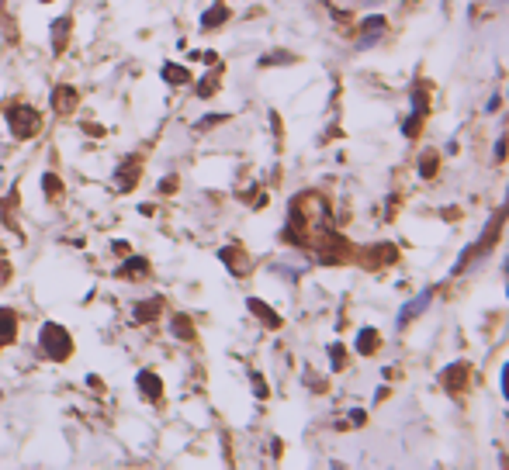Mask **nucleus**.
Masks as SVG:
<instances>
[{
    "instance_id": "1",
    "label": "nucleus",
    "mask_w": 509,
    "mask_h": 470,
    "mask_svg": "<svg viewBox=\"0 0 509 470\" xmlns=\"http://www.w3.org/2000/svg\"><path fill=\"white\" fill-rule=\"evenodd\" d=\"M38 343H42V353L49 360H70V353H73V339L59 322H45L38 332Z\"/></svg>"
},
{
    "instance_id": "2",
    "label": "nucleus",
    "mask_w": 509,
    "mask_h": 470,
    "mask_svg": "<svg viewBox=\"0 0 509 470\" xmlns=\"http://www.w3.org/2000/svg\"><path fill=\"white\" fill-rule=\"evenodd\" d=\"M7 128H10L14 139H31V135L38 132V111L28 107V104L10 107V111H7Z\"/></svg>"
},
{
    "instance_id": "3",
    "label": "nucleus",
    "mask_w": 509,
    "mask_h": 470,
    "mask_svg": "<svg viewBox=\"0 0 509 470\" xmlns=\"http://www.w3.org/2000/svg\"><path fill=\"white\" fill-rule=\"evenodd\" d=\"M135 384H139V391H142L149 401H160V398H163V384H160V377L153 374V370H142Z\"/></svg>"
},
{
    "instance_id": "4",
    "label": "nucleus",
    "mask_w": 509,
    "mask_h": 470,
    "mask_svg": "<svg viewBox=\"0 0 509 470\" xmlns=\"http://www.w3.org/2000/svg\"><path fill=\"white\" fill-rule=\"evenodd\" d=\"M14 336H17V318L10 311H0V346L14 343Z\"/></svg>"
},
{
    "instance_id": "5",
    "label": "nucleus",
    "mask_w": 509,
    "mask_h": 470,
    "mask_svg": "<svg viewBox=\"0 0 509 470\" xmlns=\"http://www.w3.org/2000/svg\"><path fill=\"white\" fill-rule=\"evenodd\" d=\"M52 104H56V111H70V107L77 104V94H73L70 87H59L56 97H52Z\"/></svg>"
},
{
    "instance_id": "6",
    "label": "nucleus",
    "mask_w": 509,
    "mask_h": 470,
    "mask_svg": "<svg viewBox=\"0 0 509 470\" xmlns=\"http://www.w3.org/2000/svg\"><path fill=\"white\" fill-rule=\"evenodd\" d=\"M163 80H167V84H188L191 73L181 70V66H163Z\"/></svg>"
},
{
    "instance_id": "7",
    "label": "nucleus",
    "mask_w": 509,
    "mask_h": 470,
    "mask_svg": "<svg viewBox=\"0 0 509 470\" xmlns=\"http://www.w3.org/2000/svg\"><path fill=\"white\" fill-rule=\"evenodd\" d=\"M225 17H229V10H225V7H211V10L202 17V28H215V24H222Z\"/></svg>"
},
{
    "instance_id": "8",
    "label": "nucleus",
    "mask_w": 509,
    "mask_h": 470,
    "mask_svg": "<svg viewBox=\"0 0 509 470\" xmlns=\"http://www.w3.org/2000/svg\"><path fill=\"white\" fill-rule=\"evenodd\" d=\"M156 308H160V301H146V304H135V318H139V322H153V318H156Z\"/></svg>"
},
{
    "instance_id": "9",
    "label": "nucleus",
    "mask_w": 509,
    "mask_h": 470,
    "mask_svg": "<svg viewBox=\"0 0 509 470\" xmlns=\"http://www.w3.org/2000/svg\"><path fill=\"white\" fill-rule=\"evenodd\" d=\"M250 311H257V315H260V318H264L267 325H278V318H274V311H271V308H267L264 301H250Z\"/></svg>"
},
{
    "instance_id": "10",
    "label": "nucleus",
    "mask_w": 509,
    "mask_h": 470,
    "mask_svg": "<svg viewBox=\"0 0 509 470\" xmlns=\"http://www.w3.org/2000/svg\"><path fill=\"white\" fill-rule=\"evenodd\" d=\"M374 339H378V336H374L371 329H364L360 339H357V350H360V353H371V350H374Z\"/></svg>"
},
{
    "instance_id": "11",
    "label": "nucleus",
    "mask_w": 509,
    "mask_h": 470,
    "mask_svg": "<svg viewBox=\"0 0 509 470\" xmlns=\"http://www.w3.org/2000/svg\"><path fill=\"white\" fill-rule=\"evenodd\" d=\"M174 336H181V339H191V325H188V318H174Z\"/></svg>"
},
{
    "instance_id": "12",
    "label": "nucleus",
    "mask_w": 509,
    "mask_h": 470,
    "mask_svg": "<svg viewBox=\"0 0 509 470\" xmlns=\"http://www.w3.org/2000/svg\"><path fill=\"white\" fill-rule=\"evenodd\" d=\"M426 301H430V290H426V294H423V297H416V301H412V304H409V308H402V322H406V318H412V311H419V308H423V304H426Z\"/></svg>"
},
{
    "instance_id": "13",
    "label": "nucleus",
    "mask_w": 509,
    "mask_h": 470,
    "mask_svg": "<svg viewBox=\"0 0 509 470\" xmlns=\"http://www.w3.org/2000/svg\"><path fill=\"white\" fill-rule=\"evenodd\" d=\"M139 270H142V274H146V263H142V260H139V256H132V260H128V263H125V270H121V274H139Z\"/></svg>"
},
{
    "instance_id": "14",
    "label": "nucleus",
    "mask_w": 509,
    "mask_h": 470,
    "mask_svg": "<svg viewBox=\"0 0 509 470\" xmlns=\"http://www.w3.org/2000/svg\"><path fill=\"white\" fill-rule=\"evenodd\" d=\"M218 121H225V118H222V114H208V118H202L204 128H208V125H218Z\"/></svg>"
},
{
    "instance_id": "15",
    "label": "nucleus",
    "mask_w": 509,
    "mask_h": 470,
    "mask_svg": "<svg viewBox=\"0 0 509 470\" xmlns=\"http://www.w3.org/2000/svg\"><path fill=\"white\" fill-rule=\"evenodd\" d=\"M45 194H56V180H52V173H45Z\"/></svg>"
},
{
    "instance_id": "16",
    "label": "nucleus",
    "mask_w": 509,
    "mask_h": 470,
    "mask_svg": "<svg viewBox=\"0 0 509 470\" xmlns=\"http://www.w3.org/2000/svg\"><path fill=\"white\" fill-rule=\"evenodd\" d=\"M503 387H506V394H509V367H506V374H503Z\"/></svg>"
},
{
    "instance_id": "17",
    "label": "nucleus",
    "mask_w": 509,
    "mask_h": 470,
    "mask_svg": "<svg viewBox=\"0 0 509 470\" xmlns=\"http://www.w3.org/2000/svg\"><path fill=\"white\" fill-rule=\"evenodd\" d=\"M3 274H7V270H3V263H0V277H3Z\"/></svg>"
}]
</instances>
